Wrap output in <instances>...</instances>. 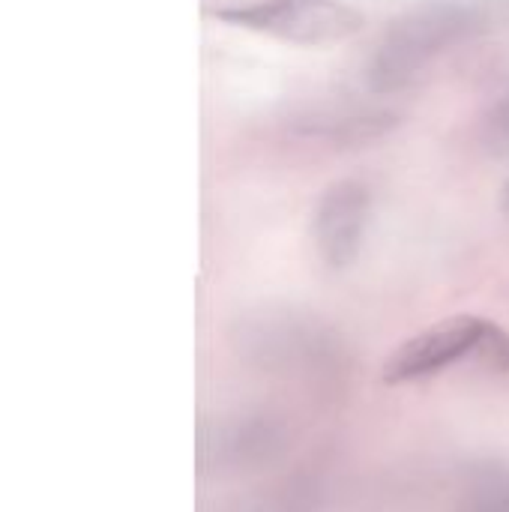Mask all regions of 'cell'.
<instances>
[{
  "label": "cell",
  "mask_w": 509,
  "mask_h": 512,
  "mask_svg": "<svg viewBox=\"0 0 509 512\" xmlns=\"http://www.w3.org/2000/svg\"><path fill=\"white\" fill-rule=\"evenodd\" d=\"M216 18L294 45H333L363 30V12L339 0H252L213 9Z\"/></svg>",
  "instance_id": "4"
},
{
  "label": "cell",
  "mask_w": 509,
  "mask_h": 512,
  "mask_svg": "<svg viewBox=\"0 0 509 512\" xmlns=\"http://www.w3.org/2000/svg\"><path fill=\"white\" fill-rule=\"evenodd\" d=\"M288 441V426L267 411L204 417L195 429V468L201 477L252 474L279 462Z\"/></svg>",
  "instance_id": "3"
},
{
  "label": "cell",
  "mask_w": 509,
  "mask_h": 512,
  "mask_svg": "<svg viewBox=\"0 0 509 512\" xmlns=\"http://www.w3.org/2000/svg\"><path fill=\"white\" fill-rule=\"evenodd\" d=\"M234 345L243 360L276 375H315L339 360L336 336L297 312H258L234 330Z\"/></svg>",
  "instance_id": "2"
},
{
  "label": "cell",
  "mask_w": 509,
  "mask_h": 512,
  "mask_svg": "<svg viewBox=\"0 0 509 512\" xmlns=\"http://www.w3.org/2000/svg\"><path fill=\"white\" fill-rule=\"evenodd\" d=\"M459 512H509V465H474L462 483Z\"/></svg>",
  "instance_id": "9"
},
{
  "label": "cell",
  "mask_w": 509,
  "mask_h": 512,
  "mask_svg": "<svg viewBox=\"0 0 509 512\" xmlns=\"http://www.w3.org/2000/svg\"><path fill=\"white\" fill-rule=\"evenodd\" d=\"M483 27V9L465 0H426L402 12L381 36L366 81L375 93H393L450 45L465 42Z\"/></svg>",
  "instance_id": "1"
},
{
  "label": "cell",
  "mask_w": 509,
  "mask_h": 512,
  "mask_svg": "<svg viewBox=\"0 0 509 512\" xmlns=\"http://www.w3.org/2000/svg\"><path fill=\"white\" fill-rule=\"evenodd\" d=\"M369 219H372L369 186L360 180L333 183L321 195L315 216H312V237H315L318 255L336 270L354 264V258L363 249Z\"/></svg>",
  "instance_id": "6"
},
{
  "label": "cell",
  "mask_w": 509,
  "mask_h": 512,
  "mask_svg": "<svg viewBox=\"0 0 509 512\" xmlns=\"http://www.w3.org/2000/svg\"><path fill=\"white\" fill-rule=\"evenodd\" d=\"M396 117L390 111H336V114H312L303 120V132L321 135L327 141H366L384 135Z\"/></svg>",
  "instance_id": "8"
},
{
  "label": "cell",
  "mask_w": 509,
  "mask_h": 512,
  "mask_svg": "<svg viewBox=\"0 0 509 512\" xmlns=\"http://www.w3.org/2000/svg\"><path fill=\"white\" fill-rule=\"evenodd\" d=\"M477 363L483 369H492V372H509V330L498 327L495 321L489 324V333L483 339Z\"/></svg>",
  "instance_id": "11"
},
{
  "label": "cell",
  "mask_w": 509,
  "mask_h": 512,
  "mask_svg": "<svg viewBox=\"0 0 509 512\" xmlns=\"http://www.w3.org/2000/svg\"><path fill=\"white\" fill-rule=\"evenodd\" d=\"M486 318L477 315H456L447 318L423 333H417L414 339L402 342L393 357L384 363V381L387 384H411V381H423L432 375H441L444 369L462 363V360H474L483 348V339L489 333Z\"/></svg>",
  "instance_id": "5"
},
{
  "label": "cell",
  "mask_w": 509,
  "mask_h": 512,
  "mask_svg": "<svg viewBox=\"0 0 509 512\" xmlns=\"http://www.w3.org/2000/svg\"><path fill=\"white\" fill-rule=\"evenodd\" d=\"M501 204H504V210H507V213H509V183H507V186H504V198H501Z\"/></svg>",
  "instance_id": "12"
},
{
  "label": "cell",
  "mask_w": 509,
  "mask_h": 512,
  "mask_svg": "<svg viewBox=\"0 0 509 512\" xmlns=\"http://www.w3.org/2000/svg\"><path fill=\"white\" fill-rule=\"evenodd\" d=\"M324 489L315 477H285L249 495L219 504L213 512H318Z\"/></svg>",
  "instance_id": "7"
},
{
  "label": "cell",
  "mask_w": 509,
  "mask_h": 512,
  "mask_svg": "<svg viewBox=\"0 0 509 512\" xmlns=\"http://www.w3.org/2000/svg\"><path fill=\"white\" fill-rule=\"evenodd\" d=\"M483 147L495 156H509V87L492 102L480 126Z\"/></svg>",
  "instance_id": "10"
}]
</instances>
